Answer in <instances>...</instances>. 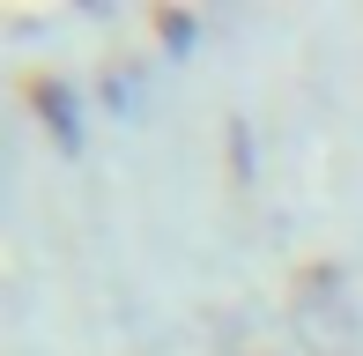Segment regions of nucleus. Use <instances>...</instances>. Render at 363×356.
I'll return each instance as SVG.
<instances>
[{
	"instance_id": "2",
	"label": "nucleus",
	"mask_w": 363,
	"mask_h": 356,
	"mask_svg": "<svg viewBox=\"0 0 363 356\" xmlns=\"http://www.w3.org/2000/svg\"><path fill=\"white\" fill-rule=\"evenodd\" d=\"M193 30H201V23H193L186 8H156V38H163V45H178V52H186V45H193Z\"/></svg>"
},
{
	"instance_id": "1",
	"label": "nucleus",
	"mask_w": 363,
	"mask_h": 356,
	"mask_svg": "<svg viewBox=\"0 0 363 356\" xmlns=\"http://www.w3.org/2000/svg\"><path fill=\"white\" fill-rule=\"evenodd\" d=\"M23 96H30V111L45 119V134H52L60 149H74V141H82V104H74L67 82H52V74H23Z\"/></svg>"
}]
</instances>
